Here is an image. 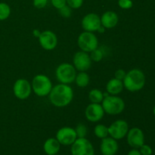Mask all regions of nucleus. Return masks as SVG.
<instances>
[{
    "mask_svg": "<svg viewBox=\"0 0 155 155\" xmlns=\"http://www.w3.org/2000/svg\"><path fill=\"white\" fill-rule=\"evenodd\" d=\"M48 97L51 104L57 107H64L71 103L74 91L69 85L60 83L52 87Z\"/></svg>",
    "mask_w": 155,
    "mask_h": 155,
    "instance_id": "nucleus-1",
    "label": "nucleus"
},
{
    "mask_svg": "<svg viewBox=\"0 0 155 155\" xmlns=\"http://www.w3.org/2000/svg\"><path fill=\"white\" fill-rule=\"evenodd\" d=\"M124 88L132 92H138L143 89L145 84V76L139 69H133L126 74L123 80Z\"/></svg>",
    "mask_w": 155,
    "mask_h": 155,
    "instance_id": "nucleus-2",
    "label": "nucleus"
},
{
    "mask_svg": "<svg viewBox=\"0 0 155 155\" xmlns=\"http://www.w3.org/2000/svg\"><path fill=\"white\" fill-rule=\"evenodd\" d=\"M104 113L109 115H117L125 109V102L120 97L117 95H107L104 97L101 102Z\"/></svg>",
    "mask_w": 155,
    "mask_h": 155,
    "instance_id": "nucleus-3",
    "label": "nucleus"
},
{
    "mask_svg": "<svg viewBox=\"0 0 155 155\" xmlns=\"http://www.w3.org/2000/svg\"><path fill=\"white\" fill-rule=\"evenodd\" d=\"M32 90L39 97H45L49 95L52 83L47 76L43 74H38L33 77L31 83Z\"/></svg>",
    "mask_w": 155,
    "mask_h": 155,
    "instance_id": "nucleus-4",
    "label": "nucleus"
},
{
    "mask_svg": "<svg viewBox=\"0 0 155 155\" xmlns=\"http://www.w3.org/2000/svg\"><path fill=\"white\" fill-rule=\"evenodd\" d=\"M77 70L74 65L69 63L61 64L55 71V76L58 81L63 84H71L75 81Z\"/></svg>",
    "mask_w": 155,
    "mask_h": 155,
    "instance_id": "nucleus-5",
    "label": "nucleus"
},
{
    "mask_svg": "<svg viewBox=\"0 0 155 155\" xmlns=\"http://www.w3.org/2000/svg\"><path fill=\"white\" fill-rule=\"evenodd\" d=\"M77 45L81 51L89 53L98 48V38L92 32L84 31L78 36Z\"/></svg>",
    "mask_w": 155,
    "mask_h": 155,
    "instance_id": "nucleus-6",
    "label": "nucleus"
},
{
    "mask_svg": "<svg viewBox=\"0 0 155 155\" xmlns=\"http://www.w3.org/2000/svg\"><path fill=\"white\" fill-rule=\"evenodd\" d=\"M72 155H95L92 144L86 138H77L71 145Z\"/></svg>",
    "mask_w": 155,
    "mask_h": 155,
    "instance_id": "nucleus-7",
    "label": "nucleus"
},
{
    "mask_svg": "<svg viewBox=\"0 0 155 155\" xmlns=\"http://www.w3.org/2000/svg\"><path fill=\"white\" fill-rule=\"evenodd\" d=\"M129 125L124 120H117L108 127V134L113 139L120 140L127 136Z\"/></svg>",
    "mask_w": 155,
    "mask_h": 155,
    "instance_id": "nucleus-8",
    "label": "nucleus"
},
{
    "mask_svg": "<svg viewBox=\"0 0 155 155\" xmlns=\"http://www.w3.org/2000/svg\"><path fill=\"white\" fill-rule=\"evenodd\" d=\"M32 92L31 84L25 79H18L13 86V92L17 98L21 100L29 98Z\"/></svg>",
    "mask_w": 155,
    "mask_h": 155,
    "instance_id": "nucleus-9",
    "label": "nucleus"
},
{
    "mask_svg": "<svg viewBox=\"0 0 155 155\" xmlns=\"http://www.w3.org/2000/svg\"><path fill=\"white\" fill-rule=\"evenodd\" d=\"M56 139L62 145H71L77 139V133L74 128L64 127L59 129L56 133Z\"/></svg>",
    "mask_w": 155,
    "mask_h": 155,
    "instance_id": "nucleus-10",
    "label": "nucleus"
},
{
    "mask_svg": "<svg viewBox=\"0 0 155 155\" xmlns=\"http://www.w3.org/2000/svg\"><path fill=\"white\" fill-rule=\"evenodd\" d=\"M81 24L84 31L92 32V33L98 31L100 27H101V18L97 14H87L82 19Z\"/></svg>",
    "mask_w": 155,
    "mask_h": 155,
    "instance_id": "nucleus-11",
    "label": "nucleus"
},
{
    "mask_svg": "<svg viewBox=\"0 0 155 155\" xmlns=\"http://www.w3.org/2000/svg\"><path fill=\"white\" fill-rule=\"evenodd\" d=\"M127 143L133 148L138 149L145 144V136L143 131L138 127H133L129 130L127 134Z\"/></svg>",
    "mask_w": 155,
    "mask_h": 155,
    "instance_id": "nucleus-12",
    "label": "nucleus"
},
{
    "mask_svg": "<svg viewBox=\"0 0 155 155\" xmlns=\"http://www.w3.org/2000/svg\"><path fill=\"white\" fill-rule=\"evenodd\" d=\"M39 42L43 49L51 51L57 46L58 37L51 30H45L39 35Z\"/></svg>",
    "mask_w": 155,
    "mask_h": 155,
    "instance_id": "nucleus-13",
    "label": "nucleus"
},
{
    "mask_svg": "<svg viewBox=\"0 0 155 155\" xmlns=\"http://www.w3.org/2000/svg\"><path fill=\"white\" fill-rule=\"evenodd\" d=\"M73 63L76 70L79 71H86L90 68L92 60L87 52L80 51L75 53L73 58Z\"/></svg>",
    "mask_w": 155,
    "mask_h": 155,
    "instance_id": "nucleus-14",
    "label": "nucleus"
},
{
    "mask_svg": "<svg viewBox=\"0 0 155 155\" xmlns=\"http://www.w3.org/2000/svg\"><path fill=\"white\" fill-rule=\"evenodd\" d=\"M104 115V110L101 104L91 103L86 107L85 116L87 120L92 123H96L101 120Z\"/></svg>",
    "mask_w": 155,
    "mask_h": 155,
    "instance_id": "nucleus-15",
    "label": "nucleus"
},
{
    "mask_svg": "<svg viewBox=\"0 0 155 155\" xmlns=\"http://www.w3.org/2000/svg\"><path fill=\"white\" fill-rule=\"evenodd\" d=\"M119 149V145L116 139L110 137H106L101 139L100 151L102 155H115Z\"/></svg>",
    "mask_w": 155,
    "mask_h": 155,
    "instance_id": "nucleus-16",
    "label": "nucleus"
},
{
    "mask_svg": "<svg viewBox=\"0 0 155 155\" xmlns=\"http://www.w3.org/2000/svg\"><path fill=\"white\" fill-rule=\"evenodd\" d=\"M100 18H101V26L106 29L114 28L116 27L119 21L117 14L112 11L105 12Z\"/></svg>",
    "mask_w": 155,
    "mask_h": 155,
    "instance_id": "nucleus-17",
    "label": "nucleus"
},
{
    "mask_svg": "<svg viewBox=\"0 0 155 155\" xmlns=\"http://www.w3.org/2000/svg\"><path fill=\"white\" fill-rule=\"evenodd\" d=\"M61 145L56 138H49L44 142L43 150L47 155H55L60 151Z\"/></svg>",
    "mask_w": 155,
    "mask_h": 155,
    "instance_id": "nucleus-18",
    "label": "nucleus"
},
{
    "mask_svg": "<svg viewBox=\"0 0 155 155\" xmlns=\"http://www.w3.org/2000/svg\"><path fill=\"white\" fill-rule=\"evenodd\" d=\"M124 88V86L122 80L116 78L110 80L106 85V91L109 95H119L123 91Z\"/></svg>",
    "mask_w": 155,
    "mask_h": 155,
    "instance_id": "nucleus-19",
    "label": "nucleus"
},
{
    "mask_svg": "<svg viewBox=\"0 0 155 155\" xmlns=\"http://www.w3.org/2000/svg\"><path fill=\"white\" fill-rule=\"evenodd\" d=\"M89 76L86 71H80V73L77 74L75 78V83L77 86L81 88L86 87L89 85Z\"/></svg>",
    "mask_w": 155,
    "mask_h": 155,
    "instance_id": "nucleus-20",
    "label": "nucleus"
},
{
    "mask_svg": "<svg viewBox=\"0 0 155 155\" xmlns=\"http://www.w3.org/2000/svg\"><path fill=\"white\" fill-rule=\"evenodd\" d=\"M104 98V92H101L100 89H93L89 93V99L91 103L101 104Z\"/></svg>",
    "mask_w": 155,
    "mask_h": 155,
    "instance_id": "nucleus-21",
    "label": "nucleus"
},
{
    "mask_svg": "<svg viewBox=\"0 0 155 155\" xmlns=\"http://www.w3.org/2000/svg\"><path fill=\"white\" fill-rule=\"evenodd\" d=\"M94 133L98 139H104L108 136V127L104 124H98L94 128Z\"/></svg>",
    "mask_w": 155,
    "mask_h": 155,
    "instance_id": "nucleus-22",
    "label": "nucleus"
},
{
    "mask_svg": "<svg viewBox=\"0 0 155 155\" xmlns=\"http://www.w3.org/2000/svg\"><path fill=\"white\" fill-rule=\"evenodd\" d=\"M10 15V6L5 2H0V21H5L8 19Z\"/></svg>",
    "mask_w": 155,
    "mask_h": 155,
    "instance_id": "nucleus-23",
    "label": "nucleus"
},
{
    "mask_svg": "<svg viewBox=\"0 0 155 155\" xmlns=\"http://www.w3.org/2000/svg\"><path fill=\"white\" fill-rule=\"evenodd\" d=\"M74 130H75L76 133H77V138H86L88 130L87 127L85 124H79Z\"/></svg>",
    "mask_w": 155,
    "mask_h": 155,
    "instance_id": "nucleus-24",
    "label": "nucleus"
},
{
    "mask_svg": "<svg viewBox=\"0 0 155 155\" xmlns=\"http://www.w3.org/2000/svg\"><path fill=\"white\" fill-rule=\"evenodd\" d=\"M90 53V58L92 61H94L95 62H98L100 61H101V59L103 58L102 51L100 49H98V48H97L96 49L93 50L92 51H91Z\"/></svg>",
    "mask_w": 155,
    "mask_h": 155,
    "instance_id": "nucleus-25",
    "label": "nucleus"
},
{
    "mask_svg": "<svg viewBox=\"0 0 155 155\" xmlns=\"http://www.w3.org/2000/svg\"><path fill=\"white\" fill-rule=\"evenodd\" d=\"M66 2L72 9H77L83 5V0H66Z\"/></svg>",
    "mask_w": 155,
    "mask_h": 155,
    "instance_id": "nucleus-26",
    "label": "nucleus"
},
{
    "mask_svg": "<svg viewBox=\"0 0 155 155\" xmlns=\"http://www.w3.org/2000/svg\"><path fill=\"white\" fill-rule=\"evenodd\" d=\"M59 10V12H60L61 15L62 17H64V18H70L71 15V14H72V8H71V7H69V6L68 5H65L64 7H62L61 8L58 9Z\"/></svg>",
    "mask_w": 155,
    "mask_h": 155,
    "instance_id": "nucleus-27",
    "label": "nucleus"
},
{
    "mask_svg": "<svg viewBox=\"0 0 155 155\" xmlns=\"http://www.w3.org/2000/svg\"><path fill=\"white\" fill-rule=\"evenodd\" d=\"M118 5L122 9H130L133 7V2L132 0H118Z\"/></svg>",
    "mask_w": 155,
    "mask_h": 155,
    "instance_id": "nucleus-28",
    "label": "nucleus"
},
{
    "mask_svg": "<svg viewBox=\"0 0 155 155\" xmlns=\"http://www.w3.org/2000/svg\"><path fill=\"white\" fill-rule=\"evenodd\" d=\"M139 151L142 155H151L153 153V150L151 146H149L148 145H145V144H143L139 148Z\"/></svg>",
    "mask_w": 155,
    "mask_h": 155,
    "instance_id": "nucleus-29",
    "label": "nucleus"
},
{
    "mask_svg": "<svg viewBox=\"0 0 155 155\" xmlns=\"http://www.w3.org/2000/svg\"><path fill=\"white\" fill-rule=\"evenodd\" d=\"M47 3H48V0H33V6L38 9L45 8L46 6Z\"/></svg>",
    "mask_w": 155,
    "mask_h": 155,
    "instance_id": "nucleus-30",
    "label": "nucleus"
},
{
    "mask_svg": "<svg viewBox=\"0 0 155 155\" xmlns=\"http://www.w3.org/2000/svg\"><path fill=\"white\" fill-rule=\"evenodd\" d=\"M51 5L57 9L61 8L65 5H67L66 0H51Z\"/></svg>",
    "mask_w": 155,
    "mask_h": 155,
    "instance_id": "nucleus-31",
    "label": "nucleus"
},
{
    "mask_svg": "<svg viewBox=\"0 0 155 155\" xmlns=\"http://www.w3.org/2000/svg\"><path fill=\"white\" fill-rule=\"evenodd\" d=\"M126 74L127 73L125 72V71L123 69H119L117 70V71H116V72H115L114 74V78L116 79H118V80H122L124 79V77H125L126 76Z\"/></svg>",
    "mask_w": 155,
    "mask_h": 155,
    "instance_id": "nucleus-32",
    "label": "nucleus"
},
{
    "mask_svg": "<svg viewBox=\"0 0 155 155\" xmlns=\"http://www.w3.org/2000/svg\"><path fill=\"white\" fill-rule=\"evenodd\" d=\"M127 155H142V154H141L139 150L136 149V148H133V149H132L131 151H129L128 154Z\"/></svg>",
    "mask_w": 155,
    "mask_h": 155,
    "instance_id": "nucleus-33",
    "label": "nucleus"
},
{
    "mask_svg": "<svg viewBox=\"0 0 155 155\" xmlns=\"http://www.w3.org/2000/svg\"><path fill=\"white\" fill-rule=\"evenodd\" d=\"M153 114H154V115L155 116V106L154 107V108H153Z\"/></svg>",
    "mask_w": 155,
    "mask_h": 155,
    "instance_id": "nucleus-34",
    "label": "nucleus"
},
{
    "mask_svg": "<svg viewBox=\"0 0 155 155\" xmlns=\"http://www.w3.org/2000/svg\"><path fill=\"white\" fill-rule=\"evenodd\" d=\"M55 155H59V154H55Z\"/></svg>",
    "mask_w": 155,
    "mask_h": 155,
    "instance_id": "nucleus-35",
    "label": "nucleus"
}]
</instances>
